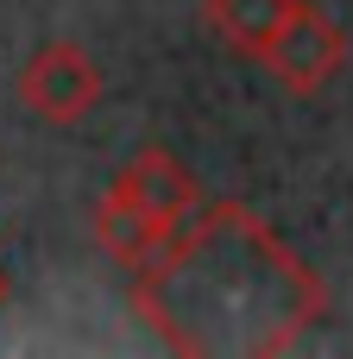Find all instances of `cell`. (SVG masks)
Returning a JSON list of instances; mask_svg holds the SVG:
<instances>
[{
	"instance_id": "4",
	"label": "cell",
	"mask_w": 353,
	"mask_h": 359,
	"mask_svg": "<svg viewBox=\"0 0 353 359\" xmlns=\"http://www.w3.org/2000/svg\"><path fill=\"white\" fill-rule=\"evenodd\" d=\"M114 189H126V196H133L145 215H158L171 233H177V227H183V221L202 208L196 177H189V170H183L171 151H139V158H133V164L114 177Z\"/></svg>"
},
{
	"instance_id": "1",
	"label": "cell",
	"mask_w": 353,
	"mask_h": 359,
	"mask_svg": "<svg viewBox=\"0 0 353 359\" xmlns=\"http://www.w3.org/2000/svg\"><path fill=\"white\" fill-rule=\"evenodd\" d=\"M139 322L189 359H265L291 353L328 309L322 278L246 208H196L145 265H133Z\"/></svg>"
},
{
	"instance_id": "7",
	"label": "cell",
	"mask_w": 353,
	"mask_h": 359,
	"mask_svg": "<svg viewBox=\"0 0 353 359\" xmlns=\"http://www.w3.org/2000/svg\"><path fill=\"white\" fill-rule=\"evenodd\" d=\"M0 303H6V271H0Z\"/></svg>"
},
{
	"instance_id": "5",
	"label": "cell",
	"mask_w": 353,
	"mask_h": 359,
	"mask_svg": "<svg viewBox=\"0 0 353 359\" xmlns=\"http://www.w3.org/2000/svg\"><path fill=\"white\" fill-rule=\"evenodd\" d=\"M95 240H101V252L107 259H120V265H145L164 240H171V227L158 221V215H145L126 189H101V202H95Z\"/></svg>"
},
{
	"instance_id": "2",
	"label": "cell",
	"mask_w": 353,
	"mask_h": 359,
	"mask_svg": "<svg viewBox=\"0 0 353 359\" xmlns=\"http://www.w3.org/2000/svg\"><path fill=\"white\" fill-rule=\"evenodd\" d=\"M259 63L291 88V95H316V88H328L335 76H341V63H347V38H341V25L322 13V6H291L284 19H278V32L259 44Z\"/></svg>"
},
{
	"instance_id": "6",
	"label": "cell",
	"mask_w": 353,
	"mask_h": 359,
	"mask_svg": "<svg viewBox=\"0 0 353 359\" xmlns=\"http://www.w3.org/2000/svg\"><path fill=\"white\" fill-rule=\"evenodd\" d=\"M291 6H297V0H208L202 13H208V25H215L234 50L259 57V44L278 32V19H284Z\"/></svg>"
},
{
	"instance_id": "3",
	"label": "cell",
	"mask_w": 353,
	"mask_h": 359,
	"mask_svg": "<svg viewBox=\"0 0 353 359\" xmlns=\"http://www.w3.org/2000/svg\"><path fill=\"white\" fill-rule=\"evenodd\" d=\"M19 101H25L38 120H51V126H76V120L101 101V69H95V57H88L82 44L51 38V44H38V50L25 57V69H19Z\"/></svg>"
}]
</instances>
